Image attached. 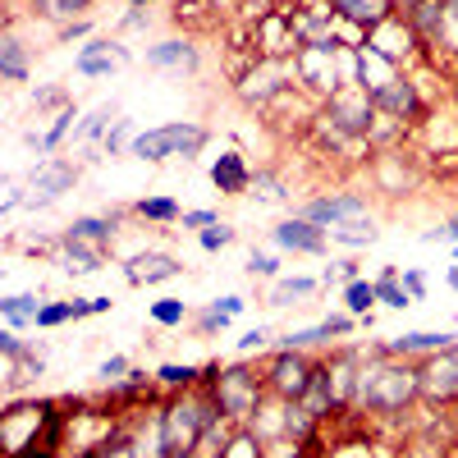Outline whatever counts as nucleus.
<instances>
[{"label":"nucleus","mask_w":458,"mask_h":458,"mask_svg":"<svg viewBox=\"0 0 458 458\" xmlns=\"http://www.w3.org/2000/svg\"><path fill=\"white\" fill-rule=\"evenodd\" d=\"M133 211L151 225H179L183 220V207L174 198H142V202H133Z\"/></svg>","instance_id":"obj_31"},{"label":"nucleus","mask_w":458,"mask_h":458,"mask_svg":"<svg viewBox=\"0 0 458 458\" xmlns=\"http://www.w3.org/2000/svg\"><path fill=\"white\" fill-rule=\"evenodd\" d=\"M92 317V298H73V302H47L42 317H37V330H55V326H69V321H83Z\"/></svg>","instance_id":"obj_25"},{"label":"nucleus","mask_w":458,"mask_h":458,"mask_svg":"<svg viewBox=\"0 0 458 458\" xmlns=\"http://www.w3.org/2000/svg\"><path fill=\"white\" fill-rule=\"evenodd\" d=\"M302 220H312L321 229H335V225H349L358 216H367V198L362 193H335V198H312L308 207L298 211Z\"/></svg>","instance_id":"obj_10"},{"label":"nucleus","mask_w":458,"mask_h":458,"mask_svg":"<svg viewBox=\"0 0 458 458\" xmlns=\"http://www.w3.org/2000/svg\"><path fill=\"white\" fill-rule=\"evenodd\" d=\"M266 344H271V330H266V326H252V330L239 339V353H261Z\"/></svg>","instance_id":"obj_46"},{"label":"nucleus","mask_w":458,"mask_h":458,"mask_svg":"<svg viewBox=\"0 0 458 458\" xmlns=\"http://www.w3.org/2000/svg\"><path fill=\"white\" fill-rule=\"evenodd\" d=\"M198 376H202V367H193V362H165V367H157V380L170 386V390H193Z\"/></svg>","instance_id":"obj_33"},{"label":"nucleus","mask_w":458,"mask_h":458,"mask_svg":"<svg viewBox=\"0 0 458 458\" xmlns=\"http://www.w3.org/2000/svg\"><path fill=\"white\" fill-rule=\"evenodd\" d=\"M47 302L37 298V293H5L0 298V317H5V326H37V317H42Z\"/></svg>","instance_id":"obj_24"},{"label":"nucleus","mask_w":458,"mask_h":458,"mask_svg":"<svg viewBox=\"0 0 458 458\" xmlns=\"http://www.w3.org/2000/svg\"><path fill=\"white\" fill-rule=\"evenodd\" d=\"M124 276H129V284H165V280L183 276V261L170 252H138L124 261Z\"/></svg>","instance_id":"obj_15"},{"label":"nucleus","mask_w":458,"mask_h":458,"mask_svg":"<svg viewBox=\"0 0 458 458\" xmlns=\"http://www.w3.org/2000/svg\"><path fill=\"white\" fill-rule=\"evenodd\" d=\"M271 243H276V248H284V252L321 257V252H326V243H330V234H326L321 225H312V220L289 216V220H280V225L271 229Z\"/></svg>","instance_id":"obj_9"},{"label":"nucleus","mask_w":458,"mask_h":458,"mask_svg":"<svg viewBox=\"0 0 458 458\" xmlns=\"http://www.w3.org/2000/svg\"><path fill=\"white\" fill-rule=\"evenodd\" d=\"M353 280H362V266H358L353 257H349V261H339L335 271L321 276V284H353Z\"/></svg>","instance_id":"obj_44"},{"label":"nucleus","mask_w":458,"mask_h":458,"mask_svg":"<svg viewBox=\"0 0 458 458\" xmlns=\"http://www.w3.org/2000/svg\"><path fill=\"white\" fill-rule=\"evenodd\" d=\"M220 458H261V440L243 427V431H234V440L225 445V454Z\"/></svg>","instance_id":"obj_39"},{"label":"nucleus","mask_w":458,"mask_h":458,"mask_svg":"<svg viewBox=\"0 0 458 458\" xmlns=\"http://www.w3.org/2000/svg\"><path fill=\"white\" fill-rule=\"evenodd\" d=\"M198 60H202V55H198V47L188 42V37H170V42L147 47V64L161 69V73H193Z\"/></svg>","instance_id":"obj_16"},{"label":"nucleus","mask_w":458,"mask_h":458,"mask_svg":"<svg viewBox=\"0 0 458 458\" xmlns=\"http://www.w3.org/2000/svg\"><path fill=\"white\" fill-rule=\"evenodd\" d=\"M114 120H120V106H114V101H101L97 110H88L83 120H79V129H73V142H79V147L101 142V138H106V129H110Z\"/></svg>","instance_id":"obj_23"},{"label":"nucleus","mask_w":458,"mask_h":458,"mask_svg":"<svg viewBox=\"0 0 458 458\" xmlns=\"http://www.w3.org/2000/svg\"><path fill=\"white\" fill-rule=\"evenodd\" d=\"M207 394L216 399V408L239 427H252V417L266 399V380H257L248 367H220L211 362L207 367Z\"/></svg>","instance_id":"obj_2"},{"label":"nucleus","mask_w":458,"mask_h":458,"mask_svg":"<svg viewBox=\"0 0 458 458\" xmlns=\"http://www.w3.org/2000/svg\"><path fill=\"white\" fill-rule=\"evenodd\" d=\"M73 120H83V114L73 110V101H69V106H60V110H55V120H51V129H47V138H32V147L42 151V157H51V151H55V147H60V142H64L73 129H79Z\"/></svg>","instance_id":"obj_28"},{"label":"nucleus","mask_w":458,"mask_h":458,"mask_svg":"<svg viewBox=\"0 0 458 458\" xmlns=\"http://www.w3.org/2000/svg\"><path fill=\"white\" fill-rule=\"evenodd\" d=\"M69 239H79V243H97L106 248L114 234H120V211H106V216H79L69 229H64Z\"/></svg>","instance_id":"obj_20"},{"label":"nucleus","mask_w":458,"mask_h":458,"mask_svg":"<svg viewBox=\"0 0 458 458\" xmlns=\"http://www.w3.org/2000/svg\"><path fill=\"white\" fill-rule=\"evenodd\" d=\"M193 326H198V335H207V339H211V335H220V330L229 326V317H220L216 308H207V312H202V317H198Z\"/></svg>","instance_id":"obj_47"},{"label":"nucleus","mask_w":458,"mask_h":458,"mask_svg":"<svg viewBox=\"0 0 458 458\" xmlns=\"http://www.w3.org/2000/svg\"><path fill=\"white\" fill-rule=\"evenodd\" d=\"M399 284L412 293V302H422V298H427V276H422V271H412V266H403V271H399Z\"/></svg>","instance_id":"obj_45"},{"label":"nucleus","mask_w":458,"mask_h":458,"mask_svg":"<svg viewBox=\"0 0 458 458\" xmlns=\"http://www.w3.org/2000/svg\"><path fill=\"white\" fill-rule=\"evenodd\" d=\"M380 179H386V188H394V193L417 183V174L403 165V157H380Z\"/></svg>","instance_id":"obj_36"},{"label":"nucleus","mask_w":458,"mask_h":458,"mask_svg":"<svg viewBox=\"0 0 458 458\" xmlns=\"http://www.w3.org/2000/svg\"><path fill=\"white\" fill-rule=\"evenodd\" d=\"M376 293H380V302H386V308H394V312L412 308V293L399 284V266H380V276H376Z\"/></svg>","instance_id":"obj_29"},{"label":"nucleus","mask_w":458,"mask_h":458,"mask_svg":"<svg viewBox=\"0 0 458 458\" xmlns=\"http://www.w3.org/2000/svg\"><path fill=\"white\" fill-rule=\"evenodd\" d=\"M317 289H321V280H312V276H280V280H271L266 302L271 308H298V302L317 298Z\"/></svg>","instance_id":"obj_21"},{"label":"nucleus","mask_w":458,"mask_h":458,"mask_svg":"<svg viewBox=\"0 0 458 458\" xmlns=\"http://www.w3.org/2000/svg\"><path fill=\"white\" fill-rule=\"evenodd\" d=\"M449 289H458V271H449Z\"/></svg>","instance_id":"obj_55"},{"label":"nucleus","mask_w":458,"mask_h":458,"mask_svg":"<svg viewBox=\"0 0 458 458\" xmlns=\"http://www.w3.org/2000/svg\"><path fill=\"white\" fill-rule=\"evenodd\" d=\"M10 458H55L47 445H32V449H19V454H10Z\"/></svg>","instance_id":"obj_51"},{"label":"nucleus","mask_w":458,"mask_h":458,"mask_svg":"<svg viewBox=\"0 0 458 458\" xmlns=\"http://www.w3.org/2000/svg\"><path fill=\"white\" fill-rule=\"evenodd\" d=\"M211 183L229 198H243V193H252V170H248V161L239 157V151H220V157L211 161Z\"/></svg>","instance_id":"obj_17"},{"label":"nucleus","mask_w":458,"mask_h":458,"mask_svg":"<svg viewBox=\"0 0 458 458\" xmlns=\"http://www.w3.org/2000/svg\"><path fill=\"white\" fill-rule=\"evenodd\" d=\"M124 28H147V14H142V10H133V14L124 19Z\"/></svg>","instance_id":"obj_53"},{"label":"nucleus","mask_w":458,"mask_h":458,"mask_svg":"<svg viewBox=\"0 0 458 458\" xmlns=\"http://www.w3.org/2000/svg\"><path fill=\"white\" fill-rule=\"evenodd\" d=\"M371 101H376V114H390V120H399V124L422 114V92H417V83L408 79V73H399L394 83L371 92Z\"/></svg>","instance_id":"obj_12"},{"label":"nucleus","mask_w":458,"mask_h":458,"mask_svg":"<svg viewBox=\"0 0 458 458\" xmlns=\"http://www.w3.org/2000/svg\"><path fill=\"white\" fill-rule=\"evenodd\" d=\"M422 243L427 248H436V243H449V248H458V211L440 225V229H427V234H422Z\"/></svg>","instance_id":"obj_43"},{"label":"nucleus","mask_w":458,"mask_h":458,"mask_svg":"<svg viewBox=\"0 0 458 458\" xmlns=\"http://www.w3.org/2000/svg\"><path fill=\"white\" fill-rule=\"evenodd\" d=\"M147 312H151V321H157L161 330H174V326L188 321V302H183V298H157Z\"/></svg>","instance_id":"obj_34"},{"label":"nucleus","mask_w":458,"mask_h":458,"mask_svg":"<svg viewBox=\"0 0 458 458\" xmlns=\"http://www.w3.org/2000/svg\"><path fill=\"white\" fill-rule=\"evenodd\" d=\"M380 302L376 293V280H353V284H344V308H349V317H371V308Z\"/></svg>","instance_id":"obj_30"},{"label":"nucleus","mask_w":458,"mask_h":458,"mask_svg":"<svg viewBox=\"0 0 458 458\" xmlns=\"http://www.w3.org/2000/svg\"><path fill=\"white\" fill-rule=\"evenodd\" d=\"M321 120L330 124V129H339L344 138H353V142H371V129H376V101H371V92H362V88H339L335 97H326L321 101Z\"/></svg>","instance_id":"obj_4"},{"label":"nucleus","mask_w":458,"mask_h":458,"mask_svg":"<svg viewBox=\"0 0 458 458\" xmlns=\"http://www.w3.org/2000/svg\"><path fill=\"white\" fill-rule=\"evenodd\" d=\"M97 376L106 380V386H114V380H124V376H133V362H129L124 353H114V358H106V362L97 367Z\"/></svg>","instance_id":"obj_42"},{"label":"nucleus","mask_w":458,"mask_h":458,"mask_svg":"<svg viewBox=\"0 0 458 458\" xmlns=\"http://www.w3.org/2000/svg\"><path fill=\"white\" fill-rule=\"evenodd\" d=\"M394 5H403V14H408V10H417V5H422V0H394Z\"/></svg>","instance_id":"obj_54"},{"label":"nucleus","mask_w":458,"mask_h":458,"mask_svg":"<svg viewBox=\"0 0 458 458\" xmlns=\"http://www.w3.org/2000/svg\"><path fill=\"white\" fill-rule=\"evenodd\" d=\"M239 239V229L234 225H225V220H216V225H207L202 229V234H198V243L207 248V252H225L229 243H234Z\"/></svg>","instance_id":"obj_38"},{"label":"nucleus","mask_w":458,"mask_h":458,"mask_svg":"<svg viewBox=\"0 0 458 458\" xmlns=\"http://www.w3.org/2000/svg\"><path fill=\"white\" fill-rule=\"evenodd\" d=\"M216 220H220V216L202 207V211H183V220H179V225H183V229H198V234H202V229H207V225H216Z\"/></svg>","instance_id":"obj_49"},{"label":"nucleus","mask_w":458,"mask_h":458,"mask_svg":"<svg viewBox=\"0 0 458 458\" xmlns=\"http://www.w3.org/2000/svg\"><path fill=\"white\" fill-rule=\"evenodd\" d=\"M55 257H60V266L69 276H97V271H106V248H97V243H79V239H60L55 243Z\"/></svg>","instance_id":"obj_18"},{"label":"nucleus","mask_w":458,"mask_h":458,"mask_svg":"<svg viewBox=\"0 0 458 458\" xmlns=\"http://www.w3.org/2000/svg\"><path fill=\"white\" fill-rule=\"evenodd\" d=\"M37 10L47 19H60V23H79L88 14V0H37Z\"/></svg>","instance_id":"obj_35"},{"label":"nucleus","mask_w":458,"mask_h":458,"mask_svg":"<svg viewBox=\"0 0 458 458\" xmlns=\"http://www.w3.org/2000/svg\"><path fill=\"white\" fill-rule=\"evenodd\" d=\"M412 23V32L422 37V42H445V0H422L417 10L403 14Z\"/></svg>","instance_id":"obj_22"},{"label":"nucleus","mask_w":458,"mask_h":458,"mask_svg":"<svg viewBox=\"0 0 458 458\" xmlns=\"http://www.w3.org/2000/svg\"><path fill=\"white\" fill-rule=\"evenodd\" d=\"M317 376V362L302 353V349H280L271 358V367H266V390L280 394V399H302Z\"/></svg>","instance_id":"obj_5"},{"label":"nucleus","mask_w":458,"mask_h":458,"mask_svg":"<svg viewBox=\"0 0 458 458\" xmlns=\"http://www.w3.org/2000/svg\"><path fill=\"white\" fill-rule=\"evenodd\" d=\"M330 10H335L344 23L371 32L376 23H386V19L394 14V0H330Z\"/></svg>","instance_id":"obj_19"},{"label":"nucleus","mask_w":458,"mask_h":458,"mask_svg":"<svg viewBox=\"0 0 458 458\" xmlns=\"http://www.w3.org/2000/svg\"><path fill=\"white\" fill-rule=\"evenodd\" d=\"M0 353H5V362H19V358L32 353V344H28L14 326H5V330H0Z\"/></svg>","instance_id":"obj_40"},{"label":"nucleus","mask_w":458,"mask_h":458,"mask_svg":"<svg viewBox=\"0 0 458 458\" xmlns=\"http://www.w3.org/2000/svg\"><path fill=\"white\" fill-rule=\"evenodd\" d=\"M422 399L427 403H454L458 399V344L445 353H431L422 362Z\"/></svg>","instance_id":"obj_8"},{"label":"nucleus","mask_w":458,"mask_h":458,"mask_svg":"<svg viewBox=\"0 0 458 458\" xmlns=\"http://www.w3.org/2000/svg\"><path fill=\"white\" fill-rule=\"evenodd\" d=\"M248 276H252V280H280V257L252 252V257H248Z\"/></svg>","instance_id":"obj_41"},{"label":"nucleus","mask_w":458,"mask_h":458,"mask_svg":"<svg viewBox=\"0 0 458 458\" xmlns=\"http://www.w3.org/2000/svg\"><path fill=\"white\" fill-rule=\"evenodd\" d=\"M88 37H92V23H88V19L64 23V28H60V42H88Z\"/></svg>","instance_id":"obj_50"},{"label":"nucleus","mask_w":458,"mask_h":458,"mask_svg":"<svg viewBox=\"0 0 458 458\" xmlns=\"http://www.w3.org/2000/svg\"><path fill=\"white\" fill-rule=\"evenodd\" d=\"M207 142H211V133H207L202 124L179 120V124H161V129H142V133L133 138L129 157L157 165V161H174V157H198Z\"/></svg>","instance_id":"obj_3"},{"label":"nucleus","mask_w":458,"mask_h":458,"mask_svg":"<svg viewBox=\"0 0 458 458\" xmlns=\"http://www.w3.org/2000/svg\"><path fill=\"white\" fill-rule=\"evenodd\" d=\"M211 308H216L220 317H229V321H234V317H243L248 298H239V293H225V298H216V302H211Z\"/></svg>","instance_id":"obj_48"},{"label":"nucleus","mask_w":458,"mask_h":458,"mask_svg":"<svg viewBox=\"0 0 458 458\" xmlns=\"http://www.w3.org/2000/svg\"><path fill=\"white\" fill-rule=\"evenodd\" d=\"M330 234V243H339V248H371L376 239H380V229H376V220H349V225H335V229H326Z\"/></svg>","instance_id":"obj_27"},{"label":"nucleus","mask_w":458,"mask_h":458,"mask_svg":"<svg viewBox=\"0 0 458 458\" xmlns=\"http://www.w3.org/2000/svg\"><path fill=\"white\" fill-rule=\"evenodd\" d=\"M0 79H10V83L28 79V51L14 32H0Z\"/></svg>","instance_id":"obj_26"},{"label":"nucleus","mask_w":458,"mask_h":458,"mask_svg":"<svg viewBox=\"0 0 458 458\" xmlns=\"http://www.w3.org/2000/svg\"><path fill=\"white\" fill-rule=\"evenodd\" d=\"M252 198H261V202H284L289 188H284L271 170H252Z\"/></svg>","instance_id":"obj_37"},{"label":"nucleus","mask_w":458,"mask_h":458,"mask_svg":"<svg viewBox=\"0 0 458 458\" xmlns=\"http://www.w3.org/2000/svg\"><path fill=\"white\" fill-rule=\"evenodd\" d=\"M454 344H458L454 330H403V335L386 339V353L390 358H431V353L454 349Z\"/></svg>","instance_id":"obj_14"},{"label":"nucleus","mask_w":458,"mask_h":458,"mask_svg":"<svg viewBox=\"0 0 458 458\" xmlns=\"http://www.w3.org/2000/svg\"><path fill=\"white\" fill-rule=\"evenodd\" d=\"M353 326H358V317L339 312V317H326V321H317V326H298V330H289V335L280 339V349H302V353H308V349H317V344L349 339Z\"/></svg>","instance_id":"obj_13"},{"label":"nucleus","mask_w":458,"mask_h":458,"mask_svg":"<svg viewBox=\"0 0 458 458\" xmlns=\"http://www.w3.org/2000/svg\"><path fill=\"white\" fill-rule=\"evenodd\" d=\"M133 138H138L133 120H114V124L106 129V138H101V151H106V157H129V151H133Z\"/></svg>","instance_id":"obj_32"},{"label":"nucleus","mask_w":458,"mask_h":458,"mask_svg":"<svg viewBox=\"0 0 458 458\" xmlns=\"http://www.w3.org/2000/svg\"><path fill=\"white\" fill-rule=\"evenodd\" d=\"M114 308V302H110V293H101V298H92V317H106Z\"/></svg>","instance_id":"obj_52"},{"label":"nucleus","mask_w":458,"mask_h":458,"mask_svg":"<svg viewBox=\"0 0 458 458\" xmlns=\"http://www.w3.org/2000/svg\"><path fill=\"white\" fill-rule=\"evenodd\" d=\"M362 42H367L371 51H380V55H386L390 64H399V69H403V60L412 55V47H422V37L412 32V23H408V19L390 14L386 23H376V28L362 37Z\"/></svg>","instance_id":"obj_7"},{"label":"nucleus","mask_w":458,"mask_h":458,"mask_svg":"<svg viewBox=\"0 0 458 458\" xmlns=\"http://www.w3.org/2000/svg\"><path fill=\"white\" fill-rule=\"evenodd\" d=\"M120 64H129V47L110 42V37H92V42L73 55V69H79L83 79H110Z\"/></svg>","instance_id":"obj_11"},{"label":"nucleus","mask_w":458,"mask_h":458,"mask_svg":"<svg viewBox=\"0 0 458 458\" xmlns=\"http://www.w3.org/2000/svg\"><path fill=\"white\" fill-rule=\"evenodd\" d=\"M129 5H133V10H142V5H151V0H129Z\"/></svg>","instance_id":"obj_56"},{"label":"nucleus","mask_w":458,"mask_h":458,"mask_svg":"<svg viewBox=\"0 0 458 458\" xmlns=\"http://www.w3.org/2000/svg\"><path fill=\"white\" fill-rule=\"evenodd\" d=\"M412 399H422V367H412L408 358H390L386 344H376L371 358L362 353L358 380H353V403L367 412H403Z\"/></svg>","instance_id":"obj_1"},{"label":"nucleus","mask_w":458,"mask_h":458,"mask_svg":"<svg viewBox=\"0 0 458 458\" xmlns=\"http://www.w3.org/2000/svg\"><path fill=\"white\" fill-rule=\"evenodd\" d=\"M73 183H79V165H69L60 157L42 161L32 174H28V207H55L64 193H73Z\"/></svg>","instance_id":"obj_6"}]
</instances>
